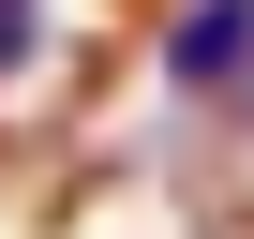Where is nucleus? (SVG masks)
<instances>
[{
	"mask_svg": "<svg viewBox=\"0 0 254 239\" xmlns=\"http://www.w3.org/2000/svg\"><path fill=\"white\" fill-rule=\"evenodd\" d=\"M165 75H180L194 105H224V90L254 75V0H194V15H165Z\"/></svg>",
	"mask_w": 254,
	"mask_h": 239,
	"instance_id": "nucleus-2",
	"label": "nucleus"
},
{
	"mask_svg": "<svg viewBox=\"0 0 254 239\" xmlns=\"http://www.w3.org/2000/svg\"><path fill=\"white\" fill-rule=\"evenodd\" d=\"M150 0H0V135H45L105 90V60L135 45Z\"/></svg>",
	"mask_w": 254,
	"mask_h": 239,
	"instance_id": "nucleus-1",
	"label": "nucleus"
}]
</instances>
